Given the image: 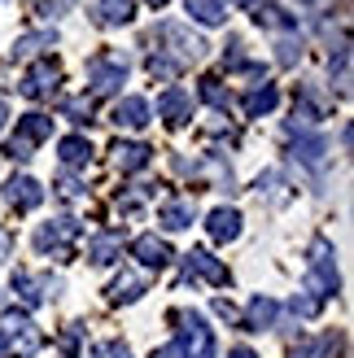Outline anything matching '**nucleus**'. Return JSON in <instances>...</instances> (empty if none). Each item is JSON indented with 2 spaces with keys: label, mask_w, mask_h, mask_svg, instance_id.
<instances>
[{
  "label": "nucleus",
  "mask_w": 354,
  "mask_h": 358,
  "mask_svg": "<svg viewBox=\"0 0 354 358\" xmlns=\"http://www.w3.org/2000/svg\"><path fill=\"white\" fill-rule=\"evenodd\" d=\"M297 57H302V40H297V35H285V40L276 44V62L280 66H293Z\"/></svg>",
  "instance_id": "nucleus-32"
},
{
  "label": "nucleus",
  "mask_w": 354,
  "mask_h": 358,
  "mask_svg": "<svg viewBox=\"0 0 354 358\" xmlns=\"http://www.w3.org/2000/svg\"><path fill=\"white\" fill-rule=\"evenodd\" d=\"M31 5H35V13H40V17H62V13H70L75 0H31Z\"/></svg>",
  "instance_id": "nucleus-34"
},
{
  "label": "nucleus",
  "mask_w": 354,
  "mask_h": 358,
  "mask_svg": "<svg viewBox=\"0 0 354 358\" xmlns=\"http://www.w3.org/2000/svg\"><path fill=\"white\" fill-rule=\"evenodd\" d=\"M289 310H293L297 319H315V315H320L324 306H320V301H315V297H306V293H297V297L289 301Z\"/></svg>",
  "instance_id": "nucleus-33"
},
{
  "label": "nucleus",
  "mask_w": 354,
  "mask_h": 358,
  "mask_svg": "<svg viewBox=\"0 0 354 358\" xmlns=\"http://www.w3.org/2000/svg\"><path fill=\"white\" fill-rule=\"evenodd\" d=\"M206 231H210L215 241H236V236H241V214H236L232 206H219V210H210Z\"/></svg>",
  "instance_id": "nucleus-20"
},
{
  "label": "nucleus",
  "mask_w": 354,
  "mask_h": 358,
  "mask_svg": "<svg viewBox=\"0 0 354 358\" xmlns=\"http://www.w3.org/2000/svg\"><path fill=\"white\" fill-rule=\"evenodd\" d=\"M57 83H62V66L52 62V57H40L22 79H17V92L31 96V101H44V96L57 92Z\"/></svg>",
  "instance_id": "nucleus-8"
},
{
  "label": "nucleus",
  "mask_w": 354,
  "mask_h": 358,
  "mask_svg": "<svg viewBox=\"0 0 354 358\" xmlns=\"http://www.w3.org/2000/svg\"><path fill=\"white\" fill-rule=\"evenodd\" d=\"M293 157L302 166L311 171H324L328 166V140L324 136H302V131H293Z\"/></svg>",
  "instance_id": "nucleus-14"
},
{
  "label": "nucleus",
  "mask_w": 354,
  "mask_h": 358,
  "mask_svg": "<svg viewBox=\"0 0 354 358\" xmlns=\"http://www.w3.org/2000/svg\"><path fill=\"white\" fill-rule=\"evenodd\" d=\"M276 101H280V92H276V83H254L250 92L241 96V110H245V118H262V114H271L276 110Z\"/></svg>",
  "instance_id": "nucleus-17"
},
{
  "label": "nucleus",
  "mask_w": 354,
  "mask_h": 358,
  "mask_svg": "<svg viewBox=\"0 0 354 358\" xmlns=\"http://www.w3.org/2000/svg\"><path fill=\"white\" fill-rule=\"evenodd\" d=\"M171 324H180V336L153 350V358H215V332L197 310H171Z\"/></svg>",
  "instance_id": "nucleus-1"
},
{
  "label": "nucleus",
  "mask_w": 354,
  "mask_h": 358,
  "mask_svg": "<svg viewBox=\"0 0 354 358\" xmlns=\"http://www.w3.org/2000/svg\"><path fill=\"white\" fill-rule=\"evenodd\" d=\"M149 118H153V110H149L145 96H122L114 105V122H118V127H127V131H140Z\"/></svg>",
  "instance_id": "nucleus-16"
},
{
  "label": "nucleus",
  "mask_w": 354,
  "mask_h": 358,
  "mask_svg": "<svg viewBox=\"0 0 354 358\" xmlns=\"http://www.w3.org/2000/svg\"><path fill=\"white\" fill-rule=\"evenodd\" d=\"M114 157H118L122 171H145V166L153 162V149H149V145H127V140H118V145H114Z\"/></svg>",
  "instance_id": "nucleus-24"
},
{
  "label": "nucleus",
  "mask_w": 354,
  "mask_h": 358,
  "mask_svg": "<svg viewBox=\"0 0 354 358\" xmlns=\"http://www.w3.org/2000/svg\"><path fill=\"white\" fill-rule=\"evenodd\" d=\"M57 192L66 196V201H75V196H83V188H79V179H70V175H66L62 184H57Z\"/></svg>",
  "instance_id": "nucleus-36"
},
{
  "label": "nucleus",
  "mask_w": 354,
  "mask_h": 358,
  "mask_svg": "<svg viewBox=\"0 0 354 358\" xmlns=\"http://www.w3.org/2000/svg\"><path fill=\"white\" fill-rule=\"evenodd\" d=\"M5 201L13 210H35L44 201V188H40V179H31V175H13L9 184H5Z\"/></svg>",
  "instance_id": "nucleus-13"
},
{
  "label": "nucleus",
  "mask_w": 354,
  "mask_h": 358,
  "mask_svg": "<svg viewBox=\"0 0 354 358\" xmlns=\"http://www.w3.org/2000/svg\"><path fill=\"white\" fill-rule=\"evenodd\" d=\"M328 75L337 79V92H350V48H337V66H328Z\"/></svg>",
  "instance_id": "nucleus-30"
},
{
  "label": "nucleus",
  "mask_w": 354,
  "mask_h": 358,
  "mask_svg": "<svg viewBox=\"0 0 354 358\" xmlns=\"http://www.w3.org/2000/svg\"><path fill=\"white\" fill-rule=\"evenodd\" d=\"M197 92H201V101H206V105H215L219 114H227V110H232V92H227V87H223V79L206 75V79L197 83Z\"/></svg>",
  "instance_id": "nucleus-26"
},
{
  "label": "nucleus",
  "mask_w": 354,
  "mask_h": 358,
  "mask_svg": "<svg viewBox=\"0 0 354 358\" xmlns=\"http://www.w3.org/2000/svg\"><path fill=\"white\" fill-rule=\"evenodd\" d=\"M132 258H136L140 266H149V271H162V266L175 262L171 245H167L162 236H153V231H145V236H136V241H132Z\"/></svg>",
  "instance_id": "nucleus-10"
},
{
  "label": "nucleus",
  "mask_w": 354,
  "mask_h": 358,
  "mask_svg": "<svg viewBox=\"0 0 354 358\" xmlns=\"http://www.w3.org/2000/svg\"><path fill=\"white\" fill-rule=\"evenodd\" d=\"M62 114L75 118V122H92V101H87V96H70V101H62Z\"/></svg>",
  "instance_id": "nucleus-31"
},
{
  "label": "nucleus",
  "mask_w": 354,
  "mask_h": 358,
  "mask_svg": "<svg viewBox=\"0 0 354 358\" xmlns=\"http://www.w3.org/2000/svg\"><path fill=\"white\" fill-rule=\"evenodd\" d=\"M215 315H219V319H227V324H236V319H241V315H236V306H232V301H223V297L215 301Z\"/></svg>",
  "instance_id": "nucleus-37"
},
{
  "label": "nucleus",
  "mask_w": 354,
  "mask_h": 358,
  "mask_svg": "<svg viewBox=\"0 0 354 358\" xmlns=\"http://www.w3.org/2000/svg\"><path fill=\"white\" fill-rule=\"evenodd\" d=\"M92 358H132V350L122 345V341H105V345L92 350Z\"/></svg>",
  "instance_id": "nucleus-35"
},
{
  "label": "nucleus",
  "mask_w": 354,
  "mask_h": 358,
  "mask_svg": "<svg viewBox=\"0 0 354 358\" xmlns=\"http://www.w3.org/2000/svg\"><path fill=\"white\" fill-rule=\"evenodd\" d=\"M227 358H258L250 345H236V350H227Z\"/></svg>",
  "instance_id": "nucleus-39"
},
{
  "label": "nucleus",
  "mask_w": 354,
  "mask_h": 358,
  "mask_svg": "<svg viewBox=\"0 0 354 358\" xmlns=\"http://www.w3.org/2000/svg\"><path fill=\"white\" fill-rule=\"evenodd\" d=\"M157 40H171V44H175V48H167V52H162V57H171V62L180 66V70L206 57V40H201V35H192V31H184L180 22H167V27H157Z\"/></svg>",
  "instance_id": "nucleus-7"
},
{
  "label": "nucleus",
  "mask_w": 354,
  "mask_h": 358,
  "mask_svg": "<svg viewBox=\"0 0 354 358\" xmlns=\"http://www.w3.org/2000/svg\"><path fill=\"white\" fill-rule=\"evenodd\" d=\"M132 17H136L132 0H97L92 5V22L97 27H127Z\"/></svg>",
  "instance_id": "nucleus-18"
},
{
  "label": "nucleus",
  "mask_w": 354,
  "mask_h": 358,
  "mask_svg": "<svg viewBox=\"0 0 354 358\" xmlns=\"http://www.w3.org/2000/svg\"><path fill=\"white\" fill-rule=\"evenodd\" d=\"M184 275L188 280H210V284H227V266L219 258H210L206 249H192L184 254Z\"/></svg>",
  "instance_id": "nucleus-12"
},
{
  "label": "nucleus",
  "mask_w": 354,
  "mask_h": 358,
  "mask_svg": "<svg viewBox=\"0 0 354 358\" xmlns=\"http://www.w3.org/2000/svg\"><path fill=\"white\" fill-rule=\"evenodd\" d=\"M157 118H162L167 127H184V122L192 118V96L184 92V87H167V92L157 96Z\"/></svg>",
  "instance_id": "nucleus-11"
},
{
  "label": "nucleus",
  "mask_w": 354,
  "mask_h": 358,
  "mask_svg": "<svg viewBox=\"0 0 354 358\" xmlns=\"http://www.w3.org/2000/svg\"><path fill=\"white\" fill-rule=\"evenodd\" d=\"M122 83H127V62L118 52H97L87 62V87H92V96H114Z\"/></svg>",
  "instance_id": "nucleus-5"
},
{
  "label": "nucleus",
  "mask_w": 354,
  "mask_h": 358,
  "mask_svg": "<svg viewBox=\"0 0 354 358\" xmlns=\"http://www.w3.org/2000/svg\"><path fill=\"white\" fill-rule=\"evenodd\" d=\"M332 293H337V254H332L328 236H315L306 249V297L324 306Z\"/></svg>",
  "instance_id": "nucleus-2"
},
{
  "label": "nucleus",
  "mask_w": 354,
  "mask_h": 358,
  "mask_svg": "<svg viewBox=\"0 0 354 358\" xmlns=\"http://www.w3.org/2000/svg\"><path fill=\"white\" fill-rule=\"evenodd\" d=\"M57 44V31H40V35H22V40L13 44L17 57H31V52H40V48H52Z\"/></svg>",
  "instance_id": "nucleus-29"
},
{
  "label": "nucleus",
  "mask_w": 354,
  "mask_h": 358,
  "mask_svg": "<svg viewBox=\"0 0 354 358\" xmlns=\"http://www.w3.org/2000/svg\"><path fill=\"white\" fill-rule=\"evenodd\" d=\"M184 9L197 17L201 27H223L227 22V5H223V0H184Z\"/></svg>",
  "instance_id": "nucleus-23"
},
{
  "label": "nucleus",
  "mask_w": 354,
  "mask_h": 358,
  "mask_svg": "<svg viewBox=\"0 0 354 358\" xmlns=\"http://www.w3.org/2000/svg\"><path fill=\"white\" fill-rule=\"evenodd\" d=\"M5 118H9V110H5V101H0V127H5Z\"/></svg>",
  "instance_id": "nucleus-40"
},
{
  "label": "nucleus",
  "mask_w": 354,
  "mask_h": 358,
  "mask_svg": "<svg viewBox=\"0 0 354 358\" xmlns=\"http://www.w3.org/2000/svg\"><path fill=\"white\" fill-rule=\"evenodd\" d=\"M57 157L66 166H87V162H92V145H87L83 136H66L57 145Z\"/></svg>",
  "instance_id": "nucleus-25"
},
{
  "label": "nucleus",
  "mask_w": 354,
  "mask_h": 358,
  "mask_svg": "<svg viewBox=\"0 0 354 358\" xmlns=\"http://www.w3.org/2000/svg\"><path fill=\"white\" fill-rule=\"evenodd\" d=\"M145 297V280L140 275H118L110 284V301H140Z\"/></svg>",
  "instance_id": "nucleus-28"
},
{
  "label": "nucleus",
  "mask_w": 354,
  "mask_h": 358,
  "mask_svg": "<svg viewBox=\"0 0 354 358\" xmlns=\"http://www.w3.org/2000/svg\"><path fill=\"white\" fill-rule=\"evenodd\" d=\"M118 236H110V231H101V236H92L87 241V258H92V266H110L114 258H118Z\"/></svg>",
  "instance_id": "nucleus-27"
},
{
  "label": "nucleus",
  "mask_w": 354,
  "mask_h": 358,
  "mask_svg": "<svg viewBox=\"0 0 354 358\" xmlns=\"http://www.w3.org/2000/svg\"><path fill=\"white\" fill-rule=\"evenodd\" d=\"M250 17H254L258 27H271V31H297V17H293V13H285L280 5H267V0H258Z\"/></svg>",
  "instance_id": "nucleus-21"
},
{
  "label": "nucleus",
  "mask_w": 354,
  "mask_h": 358,
  "mask_svg": "<svg viewBox=\"0 0 354 358\" xmlns=\"http://www.w3.org/2000/svg\"><path fill=\"white\" fill-rule=\"evenodd\" d=\"M0 358H9V345H5V341H0Z\"/></svg>",
  "instance_id": "nucleus-41"
},
{
  "label": "nucleus",
  "mask_w": 354,
  "mask_h": 358,
  "mask_svg": "<svg viewBox=\"0 0 354 358\" xmlns=\"http://www.w3.org/2000/svg\"><path fill=\"white\" fill-rule=\"evenodd\" d=\"M276 319H280V306L271 297H254L250 301V310H245V319H241V328H250V332H267V328H276Z\"/></svg>",
  "instance_id": "nucleus-19"
},
{
  "label": "nucleus",
  "mask_w": 354,
  "mask_h": 358,
  "mask_svg": "<svg viewBox=\"0 0 354 358\" xmlns=\"http://www.w3.org/2000/svg\"><path fill=\"white\" fill-rule=\"evenodd\" d=\"M48 136H52V118H48V114H40V110H35V114H22V118H17V136L5 145V157H13V162H27L31 149L44 145Z\"/></svg>",
  "instance_id": "nucleus-4"
},
{
  "label": "nucleus",
  "mask_w": 354,
  "mask_h": 358,
  "mask_svg": "<svg viewBox=\"0 0 354 358\" xmlns=\"http://www.w3.org/2000/svg\"><path fill=\"white\" fill-rule=\"evenodd\" d=\"M0 341L9 345V354L17 350L22 358H31L35 350L44 345V336L35 332V324H31V315H27V310H17V306H13V310L0 315Z\"/></svg>",
  "instance_id": "nucleus-3"
},
{
  "label": "nucleus",
  "mask_w": 354,
  "mask_h": 358,
  "mask_svg": "<svg viewBox=\"0 0 354 358\" xmlns=\"http://www.w3.org/2000/svg\"><path fill=\"white\" fill-rule=\"evenodd\" d=\"M192 219H197V206L184 201V196H167V201L157 206V223L167 231H184V227H192Z\"/></svg>",
  "instance_id": "nucleus-15"
},
{
  "label": "nucleus",
  "mask_w": 354,
  "mask_h": 358,
  "mask_svg": "<svg viewBox=\"0 0 354 358\" xmlns=\"http://www.w3.org/2000/svg\"><path fill=\"white\" fill-rule=\"evenodd\" d=\"M79 231H83L79 219L62 214V219H52V223H44L40 231H35V249H40V254H52V258H70V249H75Z\"/></svg>",
  "instance_id": "nucleus-6"
},
{
  "label": "nucleus",
  "mask_w": 354,
  "mask_h": 358,
  "mask_svg": "<svg viewBox=\"0 0 354 358\" xmlns=\"http://www.w3.org/2000/svg\"><path fill=\"white\" fill-rule=\"evenodd\" d=\"M9 249H13V241H9V231H5V227H0V262H5V258H9Z\"/></svg>",
  "instance_id": "nucleus-38"
},
{
  "label": "nucleus",
  "mask_w": 354,
  "mask_h": 358,
  "mask_svg": "<svg viewBox=\"0 0 354 358\" xmlns=\"http://www.w3.org/2000/svg\"><path fill=\"white\" fill-rule=\"evenodd\" d=\"M13 293L27 301V306H40V301H52L62 293L57 275H31V271H13Z\"/></svg>",
  "instance_id": "nucleus-9"
},
{
  "label": "nucleus",
  "mask_w": 354,
  "mask_h": 358,
  "mask_svg": "<svg viewBox=\"0 0 354 358\" xmlns=\"http://www.w3.org/2000/svg\"><path fill=\"white\" fill-rule=\"evenodd\" d=\"M337 354H341V332H320L315 341L293 350V358H337Z\"/></svg>",
  "instance_id": "nucleus-22"
},
{
  "label": "nucleus",
  "mask_w": 354,
  "mask_h": 358,
  "mask_svg": "<svg viewBox=\"0 0 354 358\" xmlns=\"http://www.w3.org/2000/svg\"><path fill=\"white\" fill-rule=\"evenodd\" d=\"M149 5H153V9H162V5H167V0H149Z\"/></svg>",
  "instance_id": "nucleus-42"
}]
</instances>
